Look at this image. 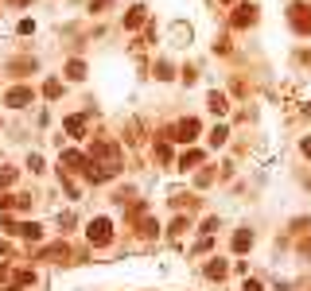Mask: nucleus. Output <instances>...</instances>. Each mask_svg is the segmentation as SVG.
I'll return each instance as SVG.
<instances>
[{
  "label": "nucleus",
  "mask_w": 311,
  "mask_h": 291,
  "mask_svg": "<svg viewBox=\"0 0 311 291\" xmlns=\"http://www.w3.org/2000/svg\"><path fill=\"white\" fill-rule=\"evenodd\" d=\"M12 179H16V171H4V175H0V191H4V187H12Z\"/></svg>",
  "instance_id": "ddd939ff"
},
{
  "label": "nucleus",
  "mask_w": 311,
  "mask_h": 291,
  "mask_svg": "<svg viewBox=\"0 0 311 291\" xmlns=\"http://www.w3.org/2000/svg\"><path fill=\"white\" fill-rule=\"evenodd\" d=\"M66 74H70V78H82V74H86V66H82V62H70V70H66Z\"/></svg>",
  "instance_id": "9d476101"
},
{
  "label": "nucleus",
  "mask_w": 311,
  "mask_h": 291,
  "mask_svg": "<svg viewBox=\"0 0 311 291\" xmlns=\"http://www.w3.org/2000/svg\"><path fill=\"white\" fill-rule=\"evenodd\" d=\"M210 276H218V280H222V276H226V264H222V260H210V268H207Z\"/></svg>",
  "instance_id": "1a4fd4ad"
},
{
  "label": "nucleus",
  "mask_w": 311,
  "mask_h": 291,
  "mask_svg": "<svg viewBox=\"0 0 311 291\" xmlns=\"http://www.w3.org/2000/svg\"><path fill=\"white\" fill-rule=\"evenodd\" d=\"M199 159H203V155H199V151H187V155H183V167H195V163H199Z\"/></svg>",
  "instance_id": "9b49d317"
},
{
  "label": "nucleus",
  "mask_w": 311,
  "mask_h": 291,
  "mask_svg": "<svg viewBox=\"0 0 311 291\" xmlns=\"http://www.w3.org/2000/svg\"><path fill=\"white\" fill-rule=\"evenodd\" d=\"M144 24V8H132L129 16H125V27H140Z\"/></svg>",
  "instance_id": "20e7f679"
},
{
  "label": "nucleus",
  "mask_w": 311,
  "mask_h": 291,
  "mask_svg": "<svg viewBox=\"0 0 311 291\" xmlns=\"http://www.w3.org/2000/svg\"><path fill=\"white\" fill-rule=\"evenodd\" d=\"M86 237H90L94 244H109V237H113V225H109L105 218H98V221H90V225H86Z\"/></svg>",
  "instance_id": "f257e3e1"
},
{
  "label": "nucleus",
  "mask_w": 311,
  "mask_h": 291,
  "mask_svg": "<svg viewBox=\"0 0 311 291\" xmlns=\"http://www.w3.org/2000/svg\"><path fill=\"white\" fill-rule=\"evenodd\" d=\"M245 291H260V284H245Z\"/></svg>",
  "instance_id": "4468645a"
},
{
  "label": "nucleus",
  "mask_w": 311,
  "mask_h": 291,
  "mask_svg": "<svg viewBox=\"0 0 311 291\" xmlns=\"http://www.w3.org/2000/svg\"><path fill=\"white\" fill-rule=\"evenodd\" d=\"M210 109H214V113H226V97H222V94H210Z\"/></svg>",
  "instance_id": "0eeeda50"
},
{
  "label": "nucleus",
  "mask_w": 311,
  "mask_h": 291,
  "mask_svg": "<svg viewBox=\"0 0 311 291\" xmlns=\"http://www.w3.org/2000/svg\"><path fill=\"white\" fill-rule=\"evenodd\" d=\"M253 20V8H237V16H233V24H249Z\"/></svg>",
  "instance_id": "6e6552de"
},
{
  "label": "nucleus",
  "mask_w": 311,
  "mask_h": 291,
  "mask_svg": "<svg viewBox=\"0 0 311 291\" xmlns=\"http://www.w3.org/2000/svg\"><path fill=\"white\" fill-rule=\"evenodd\" d=\"M249 244H253V237H249V233H237V237H233V248H237V252H245Z\"/></svg>",
  "instance_id": "423d86ee"
},
{
  "label": "nucleus",
  "mask_w": 311,
  "mask_h": 291,
  "mask_svg": "<svg viewBox=\"0 0 311 291\" xmlns=\"http://www.w3.org/2000/svg\"><path fill=\"white\" fill-rule=\"evenodd\" d=\"M58 90H62L58 82H47V86H43V94H47V97H58Z\"/></svg>",
  "instance_id": "f8f14e48"
},
{
  "label": "nucleus",
  "mask_w": 311,
  "mask_h": 291,
  "mask_svg": "<svg viewBox=\"0 0 311 291\" xmlns=\"http://www.w3.org/2000/svg\"><path fill=\"white\" fill-rule=\"evenodd\" d=\"M31 101V90H12V94L4 97V105H12V109H20V105H27Z\"/></svg>",
  "instance_id": "f03ea898"
},
{
  "label": "nucleus",
  "mask_w": 311,
  "mask_h": 291,
  "mask_svg": "<svg viewBox=\"0 0 311 291\" xmlns=\"http://www.w3.org/2000/svg\"><path fill=\"white\" fill-rule=\"evenodd\" d=\"M195 132H199V124H195V121H179V124H175V136H179V140H191Z\"/></svg>",
  "instance_id": "7ed1b4c3"
},
{
  "label": "nucleus",
  "mask_w": 311,
  "mask_h": 291,
  "mask_svg": "<svg viewBox=\"0 0 311 291\" xmlns=\"http://www.w3.org/2000/svg\"><path fill=\"white\" fill-rule=\"evenodd\" d=\"M82 128H86V117H70V121H66V132H70V136H82Z\"/></svg>",
  "instance_id": "39448f33"
}]
</instances>
